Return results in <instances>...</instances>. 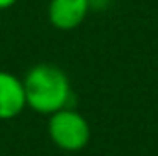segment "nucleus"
Wrapping results in <instances>:
<instances>
[{
	"mask_svg": "<svg viewBox=\"0 0 158 156\" xmlns=\"http://www.w3.org/2000/svg\"><path fill=\"white\" fill-rule=\"evenodd\" d=\"M26 107L39 114H53L70 105L72 84L66 72L55 64L39 63L22 77Z\"/></svg>",
	"mask_w": 158,
	"mask_h": 156,
	"instance_id": "obj_1",
	"label": "nucleus"
},
{
	"mask_svg": "<svg viewBox=\"0 0 158 156\" xmlns=\"http://www.w3.org/2000/svg\"><path fill=\"white\" fill-rule=\"evenodd\" d=\"M48 136L61 151L79 153L90 142V125L81 112L64 107L48 119Z\"/></svg>",
	"mask_w": 158,
	"mask_h": 156,
	"instance_id": "obj_2",
	"label": "nucleus"
},
{
	"mask_svg": "<svg viewBox=\"0 0 158 156\" xmlns=\"http://www.w3.org/2000/svg\"><path fill=\"white\" fill-rule=\"evenodd\" d=\"M90 11V0H50L48 20L61 31L77 28Z\"/></svg>",
	"mask_w": 158,
	"mask_h": 156,
	"instance_id": "obj_3",
	"label": "nucleus"
},
{
	"mask_svg": "<svg viewBox=\"0 0 158 156\" xmlns=\"http://www.w3.org/2000/svg\"><path fill=\"white\" fill-rule=\"evenodd\" d=\"M26 109L22 79L11 72L0 70V119H13Z\"/></svg>",
	"mask_w": 158,
	"mask_h": 156,
	"instance_id": "obj_4",
	"label": "nucleus"
},
{
	"mask_svg": "<svg viewBox=\"0 0 158 156\" xmlns=\"http://www.w3.org/2000/svg\"><path fill=\"white\" fill-rule=\"evenodd\" d=\"M17 4V0H0V11L2 9H9L11 6H15Z\"/></svg>",
	"mask_w": 158,
	"mask_h": 156,
	"instance_id": "obj_5",
	"label": "nucleus"
}]
</instances>
